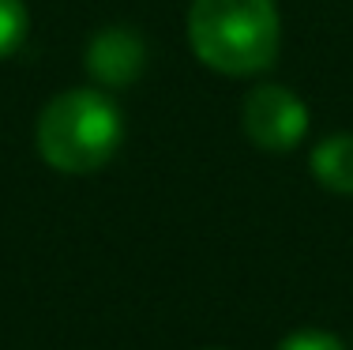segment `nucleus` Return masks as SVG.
I'll return each instance as SVG.
<instances>
[{"instance_id": "nucleus-2", "label": "nucleus", "mask_w": 353, "mask_h": 350, "mask_svg": "<svg viewBox=\"0 0 353 350\" xmlns=\"http://www.w3.org/2000/svg\"><path fill=\"white\" fill-rule=\"evenodd\" d=\"M121 139L124 117L102 90H64L38 117V151L61 173L102 170L117 155Z\"/></svg>"}, {"instance_id": "nucleus-5", "label": "nucleus", "mask_w": 353, "mask_h": 350, "mask_svg": "<svg viewBox=\"0 0 353 350\" xmlns=\"http://www.w3.org/2000/svg\"><path fill=\"white\" fill-rule=\"evenodd\" d=\"M312 177L327 193L353 196V132H339L316 144L312 151Z\"/></svg>"}, {"instance_id": "nucleus-3", "label": "nucleus", "mask_w": 353, "mask_h": 350, "mask_svg": "<svg viewBox=\"0 0 353 350\" xmlns=\"http://www.w3.org/2000/svg\"><path fill=\"white\" fill-rule=\"evenodd\" d=\"M241 124H245L248 139L259 147V151L285 155L305 139L308 106L301 102L290 87L263 83V87L248 90L245 106H241Z\"/></svg>"}, {"instance_id": "nucleus-6", "label": "nucleus", "mask_w": 353, "mask_h": 350, "mask_svg": "<svg viewBox=\"0 0 353 350\" xmlns=\"http://www.w3.org/2000/svg\"><path fill=\"white\" fill-rule=\"evenodd\" d=\"M27 30H30V15L23 8V0H0V61L23 46Z\"/></svg>"}, {"instance_id": "nucleus-4", "label": "nucleus", "mask_w": 353, "mask_h": 350, "mask_svg": "<svg viewBox=\"0 0 353 350\" xmlns=\"http://www.w3.org/2000/svg\"><path fill=\"white\" fill-rule=\"evenodd\" d=\"M83 64H87L90 79L98 87H109V90L132 87L147 68V41L132 27H102L87 41Z\"/></svg>"}, {"instance_id": "nucleus-7", "label": "nucleus", "mask_w": 353, "mask_h": 350, "mask_svg": "<svg viewBox=\"0 0 353 350\" xmlns=\"http://www.w3.org/2000/svg\"><path fill=\"white\" fill-rule=\"evenodd\" d=\"M279 350H346L339 336H331V331H319V328H305V331H293V336H285Z\"/></svg>"}, {"instance_id": "nucleus-1", "label": "nucleus", "mask_w": 353, "mask_h": 350, "mask_svg": "<svg viewBox=\"0 0 353 350\" xmlns=\"http://www.w3.org/2000/svg\"><path fill=\"white\" fill-rule=\"evenodd\" d=\"M188 38L196 57L222 76H256L279 57L274 0H192Z\"/></svg>"}]
</instances>
